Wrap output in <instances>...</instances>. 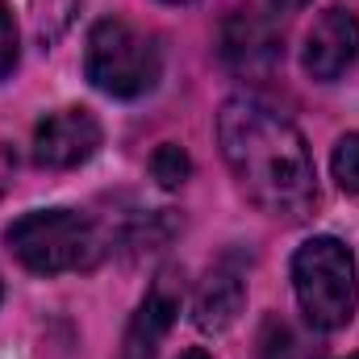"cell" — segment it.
I'll return each mask as SVG.
<instances>
[{"instance_id": "obj_1", "label": "cell", "mask_w": 359, "mask_h": 359, "mask_svg": "<svg viewBox=\"0 0 359 359\" xmlns=\"http://www.w3.org/2000/svg\"><path fill=\"white\" fill-rule=\"evenodd\" d=\"M222 159L251 205L280 222H305L318 209V172L301 130L259 96H230L217 113Z\"/></svg>"}, {"instance_id": "obj_2", "label": "cell", "mask_w": 359, "mask_h": 359, "mask_svg": "<svg viewBox=\"0 0 359 359\" xmlns=\"http://www.w3.org/2000/svg\"><path fill=\"white\" fill-rule=\"evenodd\" d=\"M4 243L38 276L84 271L100 264V255H104V238H100L96 222L76 209H34L4 230Z\"/></svg>"}, {"instance_id": "obj_3", "label": "cell", "mask_w": 359, "mask_h": 359, "mask_svg": "<svg viewBox=\"0 0 359 359\" xmlns=\"http://www.w3.org/2000/svg\"><path fill=\"white\" fill-rule=\"evenodd\" d=\"M292 288H297V305L313 330L330 334V330L351 326L359 301L355 255L330 234L309 238L292 255Z\"/></svg>"}, {"instance_id": "obj_4", "label": "cell", "mask_w": 359, "mask_h": 359, "mask_svg": "<svg viewBox=\"0 0 359 359\" xmlns=\"http://www.w3.org/2000/svg\"><path fill=\"white\" fill-rule=\"evenodd\" d=\"M84 72L92 88L117 100H134L159 84L163 76V50L151 34L134 29L121 17H100L84 46Z\"/></svg>"}, {"instance_id": "obj_5", "label": "cell", "mask_w": 359, "mask_h": 359, "mask_svg": "<svg viewBox=\"0 0 359 359\" xmlns=\"http://www.w3.org/2000/svg\"><path fill=\"white\" fill-rule=\"evenodd\" d=\"M217 55L238 76H271L284 59V34L268 13L234 8L217 29Z\"/></svg>"}, {"instance_id": "obj_6", "label": "cell", "mask_w": 359, "mask_h": 359, "mask_svg": "<svg viewBox=\"0 0 359 359\" xmlns=\"http://www.w3.org/2000/svg\"><path fill=\"white\" fill-rule=\"evenodd\" d=\"M100 151V121L88 109H59L46 113L34 130V163L50 172H67L88 163Z\"/></svg>"}, {"instance_id": "obj_7", "label": "cell", "mask_w": 359, "mask_h": 359, "mask_svg": "<svg viewBox=\"0 0 359 359\" xmlns=\"http://www.w3.org/2000/svg\"><path fill=\"white\" fill-rule=\"evenodd\" d=\"M359 55V13L347 4H330L313 29L305 34V50H301V63L313 80L330 84L339 80Z\"/></svg>"}, {"instance_id": "obj_8", "label": "cell", "mask_w": 359, "mask_h": 359, "mask_svg": "<svg viewBox=\"0 0 359 359\" xmlns=\"http://www.w3.org/2000/svg\"><path fill=\"white\" fill-rule=\"evenodd\" d=\"M180 313V276L176 271H159V280L151 284V292L142 297L130 330H126V347L121 359H155L159 355V343L163 334L172 330Z\"/></svg>"}, {"instance_id": "obj_9", "label": "cell", "mask_w": 359, "mask_h": 359, "mask_svg": "<svg viewBox=\"0 0 359 359\" xmlns=\"http://www.w3.org/2000/svg\"><path fill=\"white\" fill-rule=\"evenodd\" d=\"M243 301H247V288H243V276L234 268H213L201 288H196V301H192V322L205 330V334H222L238 322L243 313Z\"/></svg>"}, {"instance_id": "obj_10", "label": "cell", "mask_w": 359, "mask_h": 359, "mask_svg": "<svg viewBox=\"0 0 359 359\" xmlns=\"http://www.w3.org/2000/svg\"><path fill=\"white\" fill-rule=\"evenodd\" d=\"M318 343H309L292 322H284L280 313H271L264 322V334H259V359H318Z\"/></svg>"}, {"instance_id": "obj_11", "label": "cell", "mask_w": 359, "mask_h": 359, "mask_svg": "<svg viewBox=\"0 0 359 359\" xmlns=\"http://www.w3.org/2000/svg\"><path fill=\"white\" fill-rule=\"evenodd\" d=\"M192 172V159H188V151L180 147V142H163L155 155H151V176L159 180L163 188H180L184 180Z\"/></svg>"}, {"instance_id": "obj_12", "label": "cell", "mask_w": 359, "mask_h": 359, "mask_svg": "<svg viewBox=\"0 0 359 359\" xmlns=\"http://www.w3.org/2000/svg\"><path fill=\"white\" fill-rule=\"evenodd\" d=\"M330 172H334V180H339L343 192H359V130L355 134H343V138L334 142Z\"/></svg>"}, {"instance_id": "obj_13", "label": "cell", "mask_w": 359, "mask_h": 359, "mask_svg": "<svg viewBox=\"0 0 359 359\" xmlns=\"http://www.w3.org/2000/svg\"><path fill=\"white\" fill-rule=\"evenodd\" d=\"M13 67H17V21H13L8 4L0 0V80L13 76Z\"/></svg>"}, {"instance_id": "obj_14", "label": "cell", "mask_w": 359, "mask_h": 359, "mask_svg": "<svg viewBox=\"0 0 359 359\" xmlns=\"http://www.w3.org/2000/svg\"><path fill=\"white\" fill-rule=\"evenodd\" d=\"M13 172H17V159H13V151H8V147H0V192L8 188Z\"/></svg>"}, {"instance_id": "obj_15", "label": "cell", "mask_w": 359, "mask_h": 359, "mask_svg": "<svg viewBox=\"0 0 359 359\" xmlns=\"http://www.w3.org/2000/svg\"><path fill=\"white\" fill-rule=\"evenodd\" d=\"M271 8H280V13H292V8H305L309 0H268Z\"/></svg>"}, {"instance_id": "obj_16", "label": "cell", "mask_w": 359, "mask_h": 359, "mask_svg": "<svg viewBox=\"0 0 359 359\" xmlns=\"http://www.w3.org/2000/svg\"><path fill=\"white\" fill-rule=\"evenodd\" d=\"M180 359H213V355H209V351H201V347H192V351H184Z\"/></svg>"}, {"instance_id": "obj_17", "label": "cell", "mask_w": 359, "mask_h": 359, "mask_svg": "<svg viewBox=\"0 0 359 359\" xmlns=\"http://www.w3.org/2000/svg\"><path fill=\"white\" fill-rule=\"evenodd\" d=\"M163 4H192V0H163Z\"/></svg>"}, {"instance_id": "obj_18", "label": "cell", "mask_w": 359, "mask_h": 359, "mask_svg": "<svg viewBox=\"0 0 359 359\" xmlns=\"http://www.w3.org/2000/svg\"><path fill=\"white\" fill-rule=\"evenodd\" d=\"M351 359H359V355H351Z\"/></svg>"}]
</instances>
